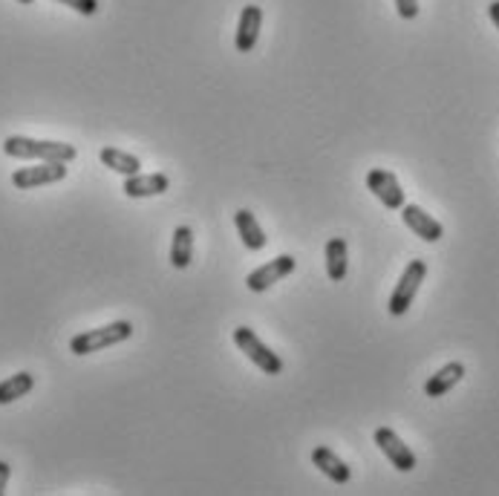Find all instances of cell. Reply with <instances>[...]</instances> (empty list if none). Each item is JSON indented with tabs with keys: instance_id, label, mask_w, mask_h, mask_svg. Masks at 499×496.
Segmentation results:
<instances>
[{
	"instance_id": "8fae6325",
	"label": "cell",
	"mask_w": 499,
	"mask_h": 496,
	"mask_svg": "<svg viewBox=\"0 0 499 496\" xmlns=\"http://www.w3.org/2000/svg\"><path fill=\"white\" fill-rule=\"evenodd\" d=\"M171 187V179L165 174H136V177H125L122 191L130 199H145V197H159Z\"/></svg>"
},
{
	"instance_id": "e0dca14e",
	"label": "cell",
	"mask_w": 499,
	"mask_h": 496,
	"mask_svg": "<svg viewBox=\"0 0 499 496\" xmlns=\"http://www.w3.org/2000/svg\"><path fill=\"white\" fill-rule=\"evenodd\" d=\"M35 390V375L32 372H15L6 381H0V404H12Z\"/></svg>"
},
{
	"instance_id": "7a4b0ae2",
	"label": "cell",
	"mask_w": 499,
	"mask_h": 496,
	"mask_svg": "<svg viewBox=\"0 0 499 496\" xmlns=\"http://www.w3.org/2000/svg\"><path fill=\"white\" fill-rule=\"evenodd\" d=\"M130 338H133V323L130 320H113V323H107V327L78 332L70 340V352L78 355V358H85V355H93V352H102L107 347L125 344V340H130Z\"/></svg>"
},
{
	"instance_id": "5bb4252c",
	"label": "cell",
	"mask_w": 499,
	"mask_h": 496,
	"mask_svg": "<svg viewBox=\"0 0 499 496\" xmlns=\"http://www.w3.org/2000/svg\"><path fill=\"white\" fill-rule=\"evenodd\" d=\"M235 226H237V234H240L243 246H245L248 251H263L265 243H269V237H265V231L260 228L257 217H254L252 211H248V208H240V211L235 214Z\"/></svg>"
},
{
	"instance_id": "44dd1931",
	"label": "cell",
	"mask_w": 499,
	"mask_h": 496,
	"mask_svg": "<svg viewBox=\"0 0 499 496\" xmlns=\"http://www.w3.org/2000/svg\"><path fill=\"white\" fill-rule=\"evenodd\" d=\"M9 476H12V468H9V461H4V459H0V493L6 491V485H9Z\"/></svg>"
},
{
	"instance_id": "ffe728a7",
	"label": "cell",
	"mask_w": 499,
	"mask_h": 496,
	"mask_svg": "<svg viewBox=\"0 0 499 496\" xmlns=\"http://www.w3.org/2000/svg\"><path fill=\"white\" fill-rule=\"evenodd\" d=\"M395 9H398V18L413 21L419 15V0H395Z\"/></svg>"
},
{
	"instance_id": "603a6c76",
	"label": "cell",
	"mask_w": 499,
	"mask_h": 496,
	"mask_svg": "<svg viewBox=\"0 0 499 496\" xmlns=\"http://www.w3.org/2000/svg\"><path fill=\"white\" fill-rule=\"evenodd\" d=\"M18 4H21V6H32V4H35V0H18Z\"/></svg>"
},
{
	"instance_id": "9a60e30c",
	"label": "cell",
	"mask_w": 499,
	"mask_h": 496,
	"mask_svg": "<svg viewBox=\"0 0 499 496\" xmlns=\"http://www.w3.org/2000/svg\"><path fill=\"white\" fill-rule=\"evenodd\" d=\"M98 159H102L105 167L115 170V174H122V177H136V174H142L139 157H133V153L119 150V147H110V145L102 147V150H98Z\"/></svg>"
},
{
	"instance_id": "52a82bcc",
	"label": "cell",
	"mask_w": 499,
	"mask_h": 496,
	"mask_svg": "<svg viewBox=\"0 0 499 496\" xmlns=\"http://www.w3.org/2000/svg\"><path fill=\"white\" fill-rule=\"evenodd\" d=\"M373 439H375V444H378V450L390 459V465H393L395 471L410 473V471L415 468V453L407 448V444L402 441V436H398L395 430H390V427H378Z\"/></svg>"
},
{
	"instance_id": "ac0fdd59",
	"label": "cell",
	"mask_w": 499,
	"mask_h": 496,
	"mask_svg": "<svg viewBox=\"0 0 499 496\" xmlns=\"http://www.w3.org/2000/svg\"><path fill=\"white\" fill-rule=\"evenodd\" d=\"M346 268H349V258H346V243L341 237H332L326 243V275L329 280L341 283L346 278Z\"/></svg>"
},
{
	"instance_id": "8992f818",
	"label": "cell",
	"mask_w": 499,
	"mask_h": 496,
	"mask_svg": "<svg viewBox=\"0 0 499 496\" xmlns=\"http://www.w3.org/2000/svg\"><path fill=\"white\" fill-rule=\"evenodd\" d=\"M294 268H297V260L292 258V254H280V258H274L265 266H260L257 271H252V275L245 278V286H248V292H254V295L269 292L274 283H280L283 278H289Z\"/></svg>"
},
{
	"instance_id": "3957f363",
	"label": "cell",
	"mask_w": 499,
	"mask_h": 496,
	"mask_svg": "<svg viewBox=\"0 0 499 496\" xmlns=\"http://www.w3.org/2000/svg\"><path fill=\"white\" fill-rule=\"evenodd\" d=\"M427 278V263L424 260H410L407 268H404V275L398 278V286H395V292L390 295V306H387V312L393 318H402L407 315V309L413 306L415 295H419V288Z\"/></svg>"
},
{
	"instance_id": "30bf717a",
	"label": "cell",
	"mask_w": 499,
	"mask_h": 496,
	"mask_svg": "<svg viewBox=\"0 0 499 496\" xmlns=\"http://www.w3.org/2000/svg\"><path fill=\"white\" fill-rule=\"evenodd\" d=\"M260 29H263V9L254 4L243 6L240 21H237V38H235L237 53H252L260 41Z\"/></svg>"
},
{
	"instance_id": "277c9868",
	"label": "cell",
	"mask_w": 499,
	"mask_h": 496,
	"mask_svg": "<svg viewBox=\"0 0 499 496\" xmlns=\"http://www.w3.org/2000/svg\"><path fill=\"white\" fill-rule=\"evenodd\" d=\"M235 344L245 352V358H248V361H252L260 372H265V375H280V372H283L280 355L265 347L263 340H260L252 329H248V327H237V329H235Z\"/></svg>"
},
{
	"instance_id": "ba28073f",
	"label": "cell",
	"mask_w": 499,
	"mask_h": 496,
	"mask_svg": "<svg viewBox=\"0 0 499 496\" xmlns=\"http://www.w3.org/2000/svg\"><path fill=\"white\" fill-rule=\"evenodd\" d=\"M367 187L378 197L381 205H387L390 211H402L404 208V191H402V185H398L393 170L373 167L367 174Z\"/></svg>"
},
{
	"instance_id": "d6986e66",
	"label": "cell",
	"mask_w": 499,
	"mask_h": 496,
	"mask_svg": "<svg viewBox=\"0 0 499 496\" xmlns=\"http://www.w3.org/2000/svg\"><path fill=\"white\" fill-rule=\"evenodd\" d=\"M55 4L70 6V9L78 12V15H87V18L98 12V0H55Z\"/></svg>"
},
{
	"instance_id": "7c38bea8",
	"label": "cell",
	"mask_w": 499,
	"mask_h": 496,
	"mask_svg": "<svg viewBox=\"0 0 499 496\" xmlns=\"http://www.w3.org/2000/svg\"><path fill=\"white\" fill-rule=\"evenodd\" d=\"M312 465L318 468L326 479H332L335 485H346L349 476H353V471H349L346 461L335 450H332V448H324V444L312 450Z\"/></svg>"
},
{
	"instance_id": "5b68a950",
	"label": "cell",
	"mask_w": 499,
	"mask_h": 496,
	"mask_svg": "<svg viewBox=\"0 0 499 496\" xmlns=\"http://www.w3.org/2000/svg\"><path fill=\"white\" fill-rule=\"evenodd\" d=\"M66 179V162H38L32 167H18L12 174V185L18 191H32V187H41V185H55Z\"/></svg>"
},
{
	"instance_id": "4fadbf2b",
	"label": "cell",
	"mask_w": 499,
	"mask_h": 496,
	"mask_svg": "<svg viewBox=\"0 0 499 496\" xmlns=\"http://www.w3.org/2000/svg\"><path fill=\"white\" fill-rule=\"evenodd\" d=\"M462 379H464V364H459V361L444 364L436 375H430V379L424 381V396L427 399H442L444 392H451Z\"/></svg>"
},
{
	"instance_id": "2e32d148",
	"label": "cell",
	"mask_w": 499,
	"mask_h": 496,
	"mask_svg": "<svg viewBox=\"0 0 499 496\" xmlns=\"http://www.w3.org/2000/svg\"><path fill=\"white\" fill-rule=\"evenodd\" d=\"M194 260V228L191 226H176L174 228V243H171V266L174 268H188Z\"/></svg>"
},
{
	"instance_id": "6da1fadb",
	"label": "cell",
	"mask_w": 499,
	"mask_h": 496,
	"mask_svg": "<svg viewBox=\"0 0 499 496\" xmlns=\"http://www.w3.org/2000/svg\"><path fill=\"white\" fill-rule=\"evenodd\" d=\"M4 153L9 159L21 162H66L70 165L78 150L70 142H46V139H29V136H6Z\"/></svg>"
},
{
	"instance_id": "9c48e42d",
	"label": "cell",
	"mask_w": 499,
	"mask_h": 496,
	"mask_svg": "<svg viewBox=\"0 0 499 496\" xmlns=\"http://www.w3.org/2000/svg\"><path fill=\"white\" fill-rule=\"evenodd\" d=\"M402 219H404V226H407L415 237H422V239H424V243H439V239L444 237L442 222L430 217L424 208H419V205H407V202H404Z\"/></svg>"
},
{
	"instance_id": "7402d4cb",
	"label": "cell",
	"mask_w": 499,
	"mask_h": 496,
	"mask_svg": "<svg viewBox=\"0 0 499 496\" xmlns=\"http://www.w3.org/2000/svg\"><path fill=\"white\" fill-rule=\"evenodd\" d=\"M488 15H491V21H494V26L499 29V0H494V4L488 6Z\"/></svg>"
}]
</instances>
